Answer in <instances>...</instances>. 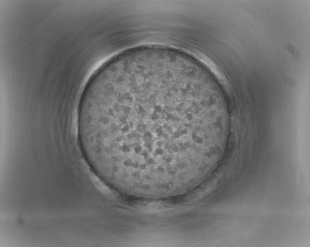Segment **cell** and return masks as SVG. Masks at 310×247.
Masks as SVG:
<instances>
[{
	"instance_id": "6da1fadb",
	"label": "cell",
	"mask_w": 310,
	"mask_h": 247,
	"mask_svg": "<svg viewBox=\"0 0 310 247\" xmlns=\"http://www.w3.org/2000/svg\"><path fill=\"white\" fill-rule=\"evenodd\" d=\"M195 101L178 82L161 74H106L84 91L79 103L84 156L129 171L175 170L200 146Z\"/></svg>"
}]
</instances>
